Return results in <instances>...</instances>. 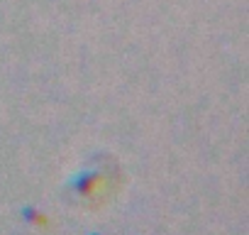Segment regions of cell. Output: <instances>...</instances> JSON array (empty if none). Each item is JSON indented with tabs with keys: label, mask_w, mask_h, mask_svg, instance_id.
<instances>
[{
	"label": "cell",
	"mask_w": 249,
	"mask_h": 235,
	"mask_svg": "<svg viewBox=\"0 0 249 235\" xmlns=\"http://www.w3.org/2000/svg\"><path fill=\"white\" fill-rule=\"evenodd\" d=\"M93 235H98V233H93Z\"/></svg>",
	"instance_id": "6da1fadb"
}]
</instances>
